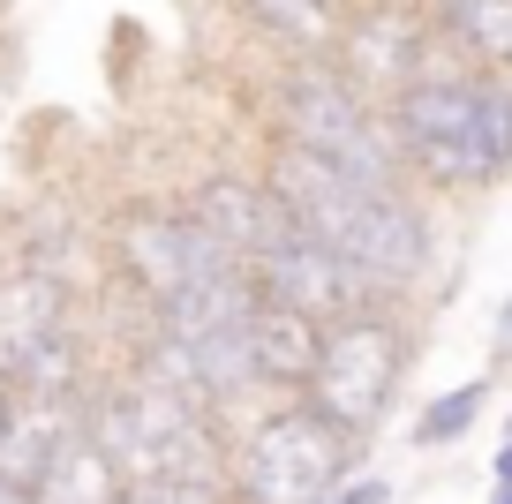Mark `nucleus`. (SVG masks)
<instances>
[{
	"label": "nucleus",
	"instance_id": "23",
	"mask_svg": "<svg viewBox=\"0 0 512 504\" xmlns=\"http://www.w3.org/2000/svg\"><path fill=\"white\" fill-rule=\"evenodd\" d=\"M505 437H512V414H505Z\"/></svg>",
	"mask_w": 512,
	"mask_h": 504
},
{
	"label": "nucleus",
	"instance_id": "7",
	"mask_svg": "<svg viewBox=\"0 0 512 504\" xmlns=\"http://www.w3.org/2000/svg\"><path fill=\"white\" fill-rule=\"evenodd\" d=\"M256 286H264V301H287V309L317 316V324H339V316H354V309H369V301H384L377 286H369L362 271L347 264V256L324 249V241H309V234L279 241V249L256 264Z\"/></svg>",
	"mask_w": 512,
	"mask_h": 504
},
{
	"label": "nucleus",
	"instance_id": "6",
	"mask_svg": "<svg viewBox=\"0 0 512 504\" xmlns=\"http://www.w3.org/2000/svg\"><path fill=\"white\" fill-rule=\"evenodd\" d=\"M332 61L347 68L377 106H392L415 76H430V68L445 61V38H437V23L415 16V8H377V16H347V38H339Z\"/></svg>",
	"mask_w": 512,
	"mask_h": 504
},
{
	"label": "nucleus",
	"instance_id": "21",
	"mask_svg": "<svg viewBox=\"0 0 512 504\" xmlns=\"http://www.w3.org/2000/svg\"><path fill=\"white\" fill-rule=\"evenodd\" d=\"M490 504H512V489H497V482H490Z\"/></svg>",
	"mask_w": 512,
	"mask_h": 504
},
{
	"label": "nucleus",
	"instance_id": "8",
	"mask_svg": "<svg viewBox=\"0 0 512 504\" xmlns=\"http://www.w3.org/2000/svg\"><path fill=\"white\" fill-rule=\"evenodd\" d=\"M181 204H189L196 219H204V234H219L249 271L264 264L279 241L302 234V226H294V211L279 204L272 189H264V174H211V181H196Z\"/></svg>",
	"mask_w": 512,
	"mask_h": 504
},
{
	"label": "nucleus",
	"instance_id": "5",
	"mask_svg": "<svg viewBox=\"0 0 512 504\" xmlns=\"http://www.w3.org/2000/svg\"><path fill=\"white\" fill-rule=\"evenodd\" d=\"M113 271L144 301H174L189 279H219V271H249L219 234H204L189 204H136L113 219Z\"/></svg>",
	"mask_w": 512,
	"mask_h": 504
},
{
	"label": "nucleus",
	"instance_id": "4",
	"mask_svg": "<svg viewBox=\"0 0 512 504\" xmlns=\"http://www.w3.org/2000/svg\"><path fill=\"white\" fill-rule=\"evenodd\" d=\"M415 347H422L415 309H407V301H369V309L324 324V362H317V377H309L302 399L324 422H339L347 437L369 444L392 422L407 377H415Z\"/></svg>",
	"mask_w": 512,
	"mask_h": 504
},
{
	"label": "nucleus",
	"instance_id": "2",
	"mask_svg": "<svg viewBox=\"0 0 512 504\" xmlns=\"http://www.w3.org/2000/svg\"><path fill=\"white\" fill-rule=\"evenodd\" d=\"M272 121H279V143H302V151H317L324 166L369 181V189H415L392 113L339 61H287V76L272 91Z\"/></svg>",
	"mask_w": 512,
	"mask_h": 504
},
{
	"label": "nucleus",
	"instance_id": "13",
	"mask_svg": "<svg viewBox=\"0 0 512 504\" xmlns=\"http://www.w3.org/2000/svg\"><path fill=\"white\" fill-rule=\"evenodd\" d=\"M241 16L256 31H272L294 61H332L347 38V8L339 0H241Z\"/></svg>",
	"mask_w": 512,
	"mask_h": 504
},
{
	"label": "nucleus",
	"instance_id": "3",
	"mask_svg": "<svg viewBox=\"0 0 512 504\" xmlns=\"http://www.w3.org/2000/svg\"><path fill=\"white\" fill-rule=\"evenodd\" d=\"M362 459L369 444L324 422L309 399H272L241 414L226 482H234V504H324L362 474Z\"/></svg>",
	"mask_w": 512,
	"mask_h": 504
},
{
	"label": "nucleus",
	"instance_id": "10",
	"mask_svg": "<svg viewBox=\"0 0 512 504\" xmlns=\"http://www.w3.org/2000/svg\"><path fill=\"white\" fill-rule=\"evenodd\" d=\"M249 347H256V369H264V392L302 399L309 377H317V362H324V324L302 316V309H287V301H264V309L249 316Z\"/></svg>",
	"mask_w": 512,
	"mask_h": 504
},
{
	"label": "nucleus",
	"instance_id": "12",
	"mask_svg": "<svg viewBox=\"0 0 512 504\" xmlns=\"http://www.w3.org/2000/svg\"><path fill=\"white\" fill-rule=\"evenodd\" d=\"M31 489H38V504H121L136 482H128V474L113 467L91 437H83V422H76V429L46 452V467L31 474Z\"/></svg>",
	"mask_w": 512,
	"mask_h": 504
},
{
	"label": "nucleus",
	"instance_id": "18",
	"mask_svg": "<svg viewBox=\"0 0 512 504\" xmlns=\"http://www.w3.org/2000/svg\"><path fill=\"white\" fill-rule=\"evenodd\" d=\"M16 414H23V407H16V392L0 384V452H8V437H16Z\"/></svg>",
	"mask_w": 512,
	"mask_h": 504
},
{
	"label": "nucleus",
	"instance_id": "22",
	"mask_svg": "<svg viewBox=\"0 0 512 504\" xmlns=\"http://www.w3.org/2000/svg\"><path fill=\"white\" fill-rule=\"evenodd\" d=\"M121 504H151V497H144V489H128V497H121Z\"/></svg>",
	"mask_w": 512,
	"mask_h": 504
},
{
	"label": "nucleus",
	"instance_id": "14",
	"mask_svg": "<svg viewBox=\"0 0 512 504\" xmlns=\"http://www.w3.org/2000/svg\"><path fill=\"white\" fill-rule=\"evenodd\" d=\"M490 392H497L490 377H467V384H452V392H437L430 407L415 414L407 444H415V452H452V444H460V437H475V422L490 414Z\"/></svg>",
	"mask_w": 512,
	"mask_h": 504
},
{
	"label": "nucleus",
	"instance_id": "11",
	"mask_svg": "<svg viewBox=\"0 0 512 504\" xmlns=\"http://www.w3.org/2000/svg\"><path fill=\"white\" fill-rule=\"evenodd\" d=\"M430 23L460 68L512 83V0H430Z\"/></svg>",
	"mask_w": 512,
	"mask_h": 504
},
{
	"label": "nucleus",
	"instance_id": "19",
	"mask_svg": "<svg viewBox=\"0 0 512 504\" xmlns=\"http://www.w3.org/2000/svg\"><path fill=\"white\" fill-rule=\"evenodd\" d=\"M0 504H38V489L16 482V474H0Z\"/></svg>",
	"mask_w": 512,
	"mask_h": 504
},
{
	"label": "nucleus",
	"instance_id": "16",
	"mask_svg": "<svg viewBox=\"0 0 512 504\" xmlns=\"http://www.w3.org/2000/svg\"><path fill=\"white\" fill-rule=\"evenodd\" d=\"M324 504H400V489H392V474H369V467H362L339 497H324Z\"/></svg>",
	"mask_w": 512,
	"mask_h": 504
},
{
	"label": "nucleus",
	"instance_id": "9",
	"mask_svg": "<svg viewBox=\"0 0 512 504\" xmlns=\"http://www.w3.org/2000/svg\"><path fill=\"white\" fill-rule=\"evenodd\" d=\"M482 98H490V76H475V68H460L445 53L430 76H415L384 113H392V128H400V143H475ZM475 151H482V143H475Z\"/></svg>",
	"mask_w": 512,
	"mask_h": 504
},
{
	"label": "nucleus",
	"instance_id": "20",
	"mask_svg": "<svg viewBox=\"0 0 512 504\" xmlns=\"http://www.w3.org/2000/svg\"><path fill=\"white\" fill-rule=\"evenodd\" d=\"M490 482H497V489H512V437L497 444V459H490Z\"/></svg>",
	"mask_w": 512,
	"mask_h": 504
},
{
	"label": "nucleus",
	"instance_id": "17",
	"mask_svg": "<svg viewBox=\"0 0 512 504\" xmlns=\"http://www.w3.org/2000/svg\"><path fill=\"white\" fill-rule=\"evenodd\" d=\"M497 362H512V286H505V301H497V316H490V369Z\"/></svg>",
	"mask_w": 512,
	"mask_h": 504
},
{
	"label": "nucleus",
	"instance_id": "15",
	"mask_svg": "<svg viewBox=\"0 0 512 504\" xmlns=\"http://www.w3.org/2000/svg\"><path fill=\"white\" fill-rule=\"evenodd\" d=\"M151 504H234V482H151Z\"/></svg>",
	"mask_w": 512,
	"mask_h": 504
},
{
	"label": "nucleus",
	"instance_id": "1",
	"mask_svg": "<svg viewBox=\"0 0 512 504\" xmlns=\"http://www.w3.org/2000/svg\"><path fill=\"white\" fill-rule=\"evenodd\" d=\"M264 189L294 211L309 241L339 249L384 301H415L437 264V219L422 189H369V181L324 166L302 143H272L264 151Z\"/></svg>",
	"mask_w": 512,
	"mask_h": 504
}]
</instances>
